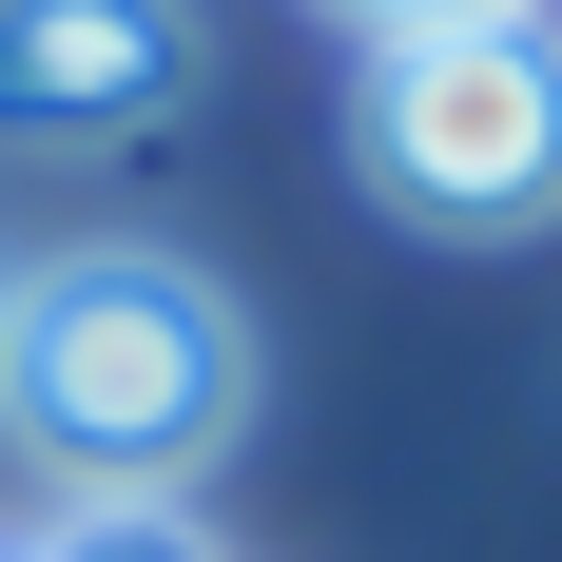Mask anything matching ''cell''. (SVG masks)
Wrapping results in <instances>:
<instances>
[{"label": "cell", "instance_id": "5b68a950", "mask_svg": "<svg viewBox=\"0 0 562 562\" xmlns=\"http://www.w3.org/2000/svg\"><path fill=\"white\" fill-rule=\"evenodd\" d=\"M330 20H369V40H427V20H543V0H330Z\"/></svg>", "mask_w": 562, "mask_h": 562}, {"label": "cell", "instance_id": "3957f363", "mask_svg": "<svg viewBox=\"0 0 562 562\" xmlns=\"http://www.w3.org/2000/svg\"><path fill=\"white\" fill-rule=\"evenodd\" d=\"M194 78L175 0H0V136H136Z\"/></svg>", "mask_w": 562, "mask_h": 562}, {"label": "cell", "instance_id": "7a4b0ae2", "mask_svg": "<svg viewBox=\"0 0 562 562\" xmlns=\"http://www.w3.org/2000/svg\"><path fill=\"white\" fill-rule=\"evenodd\" d=\"M369 194L427 233H543L562 214V20H427L369 40Z\"/></svg>", "mask_w": 562, "mask_h": 562}, {"label": "cell", "instance_id": "6da1fadb", "mask_svg": "<svg viewBox=\"0 0 562 562\" xmlns=\"http://www.w3.org/2000/svg\"><path fill=\"white\" fill-rule=\"evenodd\" d=\"M0 427H20L40 485H78V505H175V485L252 427V330H233L214 272H175L136 233L40 252V272L0 291Z\"/></svg>", "mask_w": 562, "mask_h": 562}, {"label": "cell", "instance_id": "52a82bcc", "mask_svg": "<svg viewBox=\"0 0 562 562\" xmlns=\"http://www.w3.org/2000/svg\"><path fill=\"white\" fill-rule=\"evenodd\" d=\"M0 291H20V272H0Z\"/></svg>", "mask_w": 562, "mask_h": 562}, {"label": "cell", "instance_id": "277c9868", "mask_svg": "<svg viewBox=\"0 0 562 562\" xmlns=\"http://www.w3.org/2000/svg\"><path fill=\"white\" fill-rule=\"evenodd\" d=\"M40 562H214V543H194L175 505H58V543H40Z\"/></svg>", "mask_w": 562, "mask_h": 562}, {"label": "cell", "instance_id": "8992f818", "mask_svg": "<svg viewBox=\"0 0 562 562\" xmlns=\"http://www.w3.org/2000/svg\"><path fill=\"white\" fill-rule=\"evenodd\" d=\"M0 562H40V543H0Z\"/></svg>", "mask_w": 562, "mask_h": 562}]
</instances>
